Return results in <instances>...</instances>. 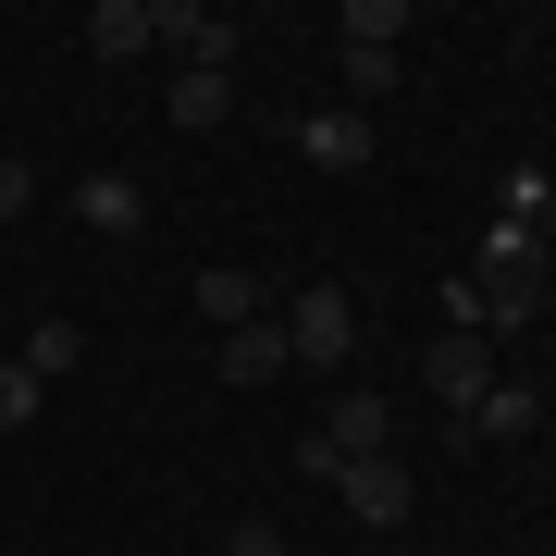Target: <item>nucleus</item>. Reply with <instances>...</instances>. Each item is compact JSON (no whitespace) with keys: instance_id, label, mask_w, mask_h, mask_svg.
<instances>
[{"instance_id":"obj_1","label":"nucleus","mask_w":556,"mask_h":556,"mask_svg":"<svg viewBox=\"0 0 556 556\" xmlns=\"http://www.w3.org/2000/svg\"><path fill=\"white\" fill-rule=\"evenodd\" d=\"M470 298H482V334H519V321L556 309V236L544 223H482V260H470Z\"/></svg>"},{"instance_id":"obj_2","label":"nucleus","mask_w":556,"mask_h":556,"mask_svg":"<svg viewBox=\"0 0 556 556\" xmlns=\"http://www.w3.org/2000/svg\"><path fill=\"white\" fill-rule=\"evenodd\" d=\"M285 346H298L309 371H346V346H358V298H346V285H298V298H285Z\"/></svg>"},{"instance_id":"obj_3","label":"nucleus","mask_w":556,"mask_h":556,"mask_svg":"<svg viewBox=\"0 0 556 556\" xmlns=\"http://www.w3.org/2000/svg\"><path fill=\"white\" fill-rule=\"evenodd\" d=\"M334 495H346L358 532H408V495H420V482H408V457H346Z\"/></svg>"},{"instance_id":"obj_4","label":"nucleus","mask_w":556,"mask_h":556,"mask_svg":"<svg viewBox=\"0 0 556 556\" xmlns=\"http://www.w3.org/2000/svg\"><path fill=\"white\" fill-rule=\"evenodd\" d=\"M420 383H433L445 420H470V396L495 383V334H433V346H420Z\"/></svg>"},{"instance_id":"obj_5","label":"nucleus","mask_w":556,"mask_h":556,"mask_svg":"<svg viewBox=\"0 0 556 556\" xmlns=\"http://www.w3.org/2000/svg\"><path fill=\"white\" fill-rule=\"evenodd\" d=\"M161 50H186V75H236L248 25L236 13H199V0H161Z\"/></svg>"},{"instance_id":"obj_6","label":"nucleus","mask_w":556,"mask_h":556,"mask_svg":"<svg viewBox=\"0 0 556 556\" xmlns=\"http://www.w3.org/2000/svg\"><path fill=\"white\" fill-rule=\"evenodd\" d=\"M309 433L334 445V457H396V408H383L371 383H346V396H334V408L309 420Z\"/></svg>"},{"instance_id":"obj_7","label":"nucleus","mask_w":556,"mask_h":556,"mask_svg":"<svg viewBox=\"0 0 556 556\" xmlns=\"http://www.w3.org/2000/svg\"><path fill=\"white\" fill-rule=\"evenodd\" d=\"M532 420H544V383L495 371V383H482V396H470V420H457V433H470V445H519V433H532Z\"/></svg>"},{"instance_id":"obj_8","label":"nucleus","mask_w":556,"mask_h":556,"mask_svg":"<svg viewBox=\"0 0 556 556\" xmlns=\"http://www.w3.org/2000/svg\"><path fill=\"white\" fill-rule=\"evenodd\" d=\"M298 149L321 161V174H358V161H371V112H346V100H321V112H298Z\"/></svg>"},{"instance_id":"obj_9","label":"nucleus","mask_w":556,"mask_h":556,"mask_svg":"<svg viewBox=\"0 0 556 556\" xmlns=\"http://www.w3.org/2000/svg\"><path fill=\"white\" fill-rule=\"evenodd\" d=\"M75 223H87V236H137V223H149V186L137 174H87L75 186Z\"/></svg>"},{"instance_id":"obj_10","label":"nucleus","mask_w":556,"mask_h":556,"mask_svg":"<svg viewBox=\"0 0 556 556\" xmlns=\"http://www.w3.org/2000/svg\"><path fill=\"white\" fill-rule=\"evenodd\" d=\"M87 50H100V62L161 50V0H100V13H87Z\"/></svg>"},{"instance_id":"obj_11","label":"nucleus","mask_w":556,"mask_h":556,"mask_svg":"<svg viewBox=\"0 0 556 556\" xmlns=\"http://www.w3.org/2000/svg\"><path fill=\"white\" fill-rule=\"evenodd\" d=\"M199 321H211V334H248V321H273V309H260V273L211 260V273H199Z\"/></svg>"},{"instance_id":"obj_12","label":"nucleus","mask_w":556,"mask_h":556,"mask_svg":"<svg viewBox=\"0 0 556 556\" xmlns=\"http://www.w3.org/2000/svg\"><path fill=\"white\" fill-rule=\"evenodd\" d=\"M211 358H223V383H273V371H285L298 346H285V321H248V334H223Z\"/></svg>"},{"instance_id":"obj_13","label":"nucleus","mask_w":556,"mask_h":556,"mask_svg":"<svg viewBox=\"0 0 556 556\" xmlns=\"http://www.w3.org/2000/svg\"><path fill=\"white\" fill-rule=\"evenodd\" d=\"M334 75H346V112H371V100H396L408 50H334Z\"/></svg>"},{"instance_id":"obj_14","label":"nucleus","mask_w":556,"mask_h":556,"mask_svg":"<svg viewBox=\"0 0 556 556\" xmlns=\"http://www.w3.org/2000/svg\"><path fill=\"white\" fill-rule=\"evenodd\" d=\"M13 358H25L38 383H62V371L87 358V334H75V321H25V334H13Z\"/></svg>"},{"instance_id":"obj_15","label":"nucleus","mask_w":556,"mask_h":556,"mask_svg":"<svg viewBox=\"0 0 556 556\" xmlns=\"http://www.w3.org/2000/svg\"><path fill=\"white\" fill-rule=\"evenodd\" d=\"M174 124H186V137L236 124V75H174Z\"/></svg>"},{"instance_id":"obj_16","label":"nucleus","mask_w":556,"mask_h":556,"mask_svg":"<svg viewBox=\"0 0 556 556\" xmlns=\"http://www.w3.org/2000/svg\"><path fill=\"white\" fill-rule=\"evenodd\" d=\"M396 38H408L396 0H346V13H334V50H396Z\"/></svg>"},{"instance_id":"obj_17","label":"nucleus","mask_w":556,"mask_h":556,"mask_svg":"<svg viewBox=\"0 0 556 556\" xmlns=\"http://www.w3.org/2000/svg\"><path fill=\"white\" fill-rule=\"evenodd\" d=\"M38 408H50V383L25 371V358H0V433H25V420H38Z\"/></svg>"},{"instance_id":"obj_18","label":"nucleus","mask_w":556,"mask_h":556,"mask_svg":"<svg viewBox=\"0 0 556 556\" xmlns=\"http://www.w3.org/2000/svg\"><path fill=\"white\" fill-rule=\"evenodd\" d=\"M25 211H38V161H13V149H0V223H25Z\"/></svg>"},{"instance_id":"obj_19","label":"nucleus","mask_w":556,"mask_h":556,"mask_svg":"<svg viewBox=\"0 0 556 556\" xmlns=\"http://www.w3.org/2000/svg\"><path fill=\"white\" fill-rule=\"evenodd\" d=\"M223 556H285V532H273V519H236V532H223Z\"/></svg>"},{"instance_id":"obj_20","label":"nucleus","mask_w":556,"mask_h":556,"mask_svg":"<svg viewBox=\"0 0 556 556\" xmlns=\"http://www.w3.org/2000/svg\"><path fill=\"white\" fill-rule=\"evenodd\" d=\"M371 556H396V544H371Z\"/></svg>"},{"instance_id":"obj_21","label":"nucleus","mask_w":556,"mask_h":556,"mask_svg":"<svg viewBox=\"0 0 556 556\" xmlns=\"http://www.w3.org/2000/svg\"><path fill=\"white\" fill-rule=\"evenodd\" d=\"M0 358H13V346H0Z\"/></svg>"}]
</instances>
